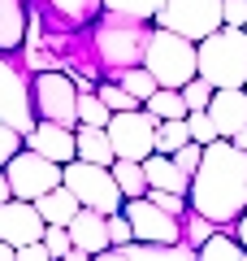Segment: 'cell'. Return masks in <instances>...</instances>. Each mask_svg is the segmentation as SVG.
I'll return each instance as SVG.
<instances>
[{"mask_svg":"<svg viewBox=\"0 0 247 261\" xmlns=\"http://www.w3.org/2000/svg\"><path fill=\"white\" fill-rule=\"evenodd\" d=\"M156 27L174 31V35L204 44L208 35H217L226 27L221 18V0H165V9L156 13Z\"/></svg>","mask_w":247,"mask_h":261,"instance_id":"8","label":"cell"},{"mask_svg":"<svg viewBox=\"0 0 247 261\" xmlns=\"http://www.w3.org/2000/svg\"><path fill=\"white\" fill-rule=\"evenodd\" d=\"M109 240H113V248H126V244H135V226H130L126 214H113V218H109Z\"/></svg>","mask_w":247,"mask_h":261,"instance_id":"34","label":"cell"},{"mask_svg":"<svg viewBox=\"0 0 247 261\" xmlns=\"http://www.w3.org/2000/svg\"><path fill=\"white\" fill-rule=\"evenodd\" d=\"M0 261H18V248H13V244H5V240H0Z\"/></svg>","mask_w":247,"mask_h":261,"instance_id":"39","label":"cell"},{"mask_svg":"<svg viewBox=\"0 0 247 261\" xmlns=\"http://www.w3.org/2000/svg\"><path fill=\"white\" fill-rule=\"evenodd\" d=\"M30 5L61 31H82V27L91 31V22L104 13L100 0H30Z\"/></svg>","mask_w":247,"mask_h":261,"instance_id":"14","label":"cell"},{"mask_svg":"<svg viewBox=\"0 0 247 261\" xmlns=\"http://www.w3.org/2000/svg\"><path fill=\"white\" fill-rule=\"evenodd\" d=\"M143 109L152 113V118H161V122H187V118H191V109H187V100H182L178 87H161Z\"/></svg>","mask_w":247,"mask_h":261,"instance_id":"22","label":"cell"},{"mask_svg":"<svg viewBox=\"0 0 247 261\" xmlns=\"http://www.w3.org/2000/svg\"><path fill=\"white\" fill-rule=\"evenodd\" d=\"M121 214H126L130 226H135V244H182V222L187 218H174L169 209L152 205L147 196L126 200Z\"/></svg>","mask_w":247,"mask_h":261,"instance_id":"11","label":"cell"},{"mask_svg":"<svg viewBox=\"0 0 247 261\" xmlns=\"http://www.w3.org/2000/svg\"><path fill=\"white\" fill-rule=\"evenodd\" d=\"M113 122V109L100 100V92L96 87H82L78 96V126H109Z\"/></svg>","mask_w":247,"mask_h":261,"instance_id":"24","label":"cell"},{"mask_svg":"<svg viewBox=\"0 0 247 261\" xmlns=\"http://www.w3.org/2000/svg\"><path fill=\"white\" fill-rule=\"evenodd\" d=\"M117 83L126 87V92L135 96L139 105H147V100H152L156 92H161V83H156V79H152V70H147V65H139V70H126V74H121Z\"/></svg>","mask_w":247,"mask_h":261,"instance_id":"26","label":"cell"},{"mask_svg":"<svg viewBox=\"0 0 247 261\" xmlns=\"http://www.w3.org/2000/svg\"><path fill=\"white\" fill-rule=\"evenodd\" d=\"M187 144H191V126H187V122H161V126H156V152L174 157Z\"/></svg>","mask_w":247,"mask_h":261,"instance_id":"27","label":"cell"},{"mask_svg":"<svg viewBox=\"0 0 247 261\" xmlns=\"http://www.w3.org/2000/svg\"><path fill=\"white\" fill-rule=\"evenodd\" d=\"M243 31H247V27H243Z\"/></svg>","mask_w":247,"mask_h":261,"instance_id":"43","label":"cell"},{"mask_svg":"<svg viewBox=\"0 0 247 261\" xmlns=\"http://www.w3.org/2000/svg\"><path fill=\"white\" fill-rule=\"evenodd\" d=\"M13 200V187H9V178H5V170H0V205H9Z\"/></svg>","mask_w":247,"mask_h":261,"instance_id":"38","label":"cell"},{"mask_svg":"<svg viewBox=\"0 0 247 261\" xmlns=\"http://www.w3.org/2000/svg\"><path fill=\"white\" fill-rule=\"evenodd\" d=\"M200 79L208 87H247V31L221 27L200 44Z\"/></svg>","mask_w":247,"mask_h":261,"instance_id":"4","label":"cell"},{"mask_svg":"<svg viewBox=\"0 0 247 261\" xmlns=\"http://www.w3.org/2000/svg\"><path fill=\"white\" fill-rule=\"evenodd\" d=\"M113 178H117V187H121V196L126 200H139V196H147L152 187H147V170H143V161H113Z\"/></svg>","mask_w":247,"mask_h":261,"instance_id":"23","label":"cell"},{"mask_svg":"<svg viewBox=\"0 0 247 261\" xmlns=\"http://www.w3.org/2000/svg\"><path fill=\"white\" fill-rule=\"evenodd\" d=\"M35 209L44 214V222L48 226H70L74 218H78V196L70 192V187H56V192H48V196H39L35 200Z\"/></svg>","mask_w":247,"mask_h":261,"instance_id":"21","label":"cell"},{"mask_svg":"<svg viewBox=\"0 0 247 261\" xmlns=\"http://www.w3.org/2000/svg\"><path fill=\"white\" fill-rule=\"evenodd\" d=\"M234 240H238V244H243V248H247V214L238 218V231H234Z\"/></svg>","mask_w":247,"mask_h":261,"instance_id":"40","label":"cell"},{"mask_svg":"<svg viewBox=\"0 0 247 261\" xmlns=\"http://www.w3.org/2000/svg\"><path fill=\"white\" fill-rule=\"evenodd\" d=\"M187 126H191V140L204 144V148L221 140V130H217V122L208 118V109H204V113H191V118H187Z\"/></svg>","mask_w":247,"mask_h":261,"instance_id":"31","label":"cell"},{"mask_svg":"<svg viewBox=\"0 0 247 261\" xmlns=\"http://www.w3.org/2000/svg\"><path fill=\"white\" fill-rule=\"evenodd\" d=\"M243 92H247V87H243Z\"/></svg>","mask_w":247,"mask_h":261,"instance_id":"42","label":"cell"},{"mask_svg":"<svg viewBox=\"0 0 247 261\" xmlns=\"http://www.w3.org/2000/svg\"><path fill=\"white\" fill-rule=\"evenodd\" d=\"M212 92H217V87H208L204 79H191V83L182 87V100H187V109H191V113H204L212 105Z\"/></svg>","mask_w":247,"mask_h":261,"instance_id":"32","label":"cell"},{"mask_svg":"<svg viewBox=\"0 0 247 261\" xmlns=\"http://www.w3.org/2000/svg\"><path fill=\"white\" fill-rule=\"evenodd\" d=\"M74 196H78L82 209H100L104 218L121 214L126 209V196H121L117 178H113V166H91V161H70L65 166V183Z\"/></svg>","mask_w":247,"mask_h":261,"instance_id":"7","label":"cell"},{"mask_svg":"<svg viewBox=\"0 0 247 261\" xmlns=\"http://www.w3.org/2000/svg\"><path fill=\"white\" fill-rule=\"evenodd\" d=\"M30 0H0V53H18V48H26V9Z\"/></svg>","mask_w":247,"mask_h":261,"instance_id":"19","label":"cell"},{"mask_svg":"<svg viewBox=\"0 0 247 261\" xmlns=\"http://www.w3.org/2000/svg\"><path fill=\"white\" fill-rule=\"evenodd\" d=\"M78 96H82V83L70 70L30 74V105H35L39 122H56V126L78 130Z\"/></svg>","mask_w":247,"mask_h":261,"instance_id":"6","label":"cell"},{"mask_svg":"<svg viewBox=\"0 0 247 261\" xmlns=\"http://www.w3.org/2000/svg\"><path fill=\"white\" fill-rule=\"evenodd\" d=\"M221 18H226V27H247V0H221Z\"/></svg>","mask_w":247,"mask_h":261,"instance_id":"36","label":"cell"},{"mask_svg":"<svg viewBox=\"0 0 247 261\" xmlns=\"http://www.w3.org/2000/svg\"><path fill=\"white\" fill-rule=\"evenodd\" d=\"M5 178H9V187H13V200H30V205H35L39 196L56 192V187L65 183V166H56V161L22 148L18 157L5 166Z\"/></svg>","mask_w":247,"mask_h":261,"instance_id":"9","label":"cell"},{"mask_svg":"<svg viewBox=\"0 0 247 261\" xmlns=\"http://www.w3.org/2000/svg\"><path fill=\"white\" fill-rule=\"evenodd\" d=\"M91 261H200L191 244H126V248H109Z\"/></svg>","mask_w":247,"mask_h":261,"instance_id":"16","label":"cell"},{"mask_svg":"<svg viewBox=\"0 0 247 261\" xmlns=\"http://www.w3.org/2000/svg\"><path fill=\"white\" fill-rule=\"evenodd\" d=\"M191 214L208 218L217 231L234 235L238 218L247 214V152L234 140H217L204 148L200 170L191 174Z\"/></svg>","mask_w":247,"mask_h":261,"instance_id":"1","label":"cell"},{"mask_svg":"<svg viewBox=\"0 0 247 261\" xmlns=\"http://www.w3.org/2000/svg\"><path fill=\"white\" fill-rule=\"evenodd\" d=\"M26 148L56 161V166H70V161H78V135L56 122H35V130L26 135Z\"/></svg>","mask_w":247,"mask_h":261,"instance_id":"13","label":"cell"},{"mask_svg":"<svg viewBox=\"0 0 247 261\" xmlns=\"http://www.w3.org/2000/svg\"><path fill=\"white\" fill-rule=\"evenodd\" d=\"M35 122L39 118L30 105V70L22 65V57L0 53V170L26 148Z\"/></svg>","mask_w":247,"mask_h":261,"instance_id":"3","label":"cell"},{"mask_svg":"<svg viewBox=\"0 0 247 261\" xmlns=\"http://www.w3.org/2000/svg\"><path fill=\"white\" fill-rule=\"evenodd\" d=\"M156 126H161V118H152L147 109H130V113H113L104 130H109L113 152L121 161H147L156 157Z\"/></svg>","mask_w":247,"mask_h":261,"instance_id":"10","label":"cell"},{"mask_svg":"<svg viewBox=\"0 0 247 261\" xmlns=\"http://www.w3.org/2000/svg\"><path fill=\"white\" fill-rule=\"evenodd\" d=\"M200 261H247V248L234 240V235L217 231V235H212V240L200 248Z\"/></svg>","mask_w":247,"mask_h":261,"instance_id":"25","label":"cell"},{"mask_svg":"<svg viewBox=\"0 0 247 261\" xmlns=\"http://www.w3.org/2000/svg\"><path fill=\"white\" fill-rule=\"evenodd\" d=\"M174 161L187 170V174H195V170H200V161H204V144H195V140H191L187 148H178V152H174Z\"/></svg>","mask_w":247,"mask_h":261,"instance_id":"35","label":"cell"},{"mask_svg":"<svg viewBox=\"0 0 247 261\" xmlns=\"http://www.w3.org/2000/svg\"><path fill=\"white\" fill-rule=\"evenodd\" d=\"M78 161H91V166H113L117 152H113V140L104 126H78Z\"/></svg>","mask_w":247,"mask_h":261,"instance_id":"20","label":"cell"},{"mask_svg":"<svg viewBox=\"0 0 247 261\" xmlns=\"http://www.w3.org/2000/svg\"><path fill=\"white\" fill-rule=\"evenodd\" d=\"M104 13H126V18H147L156 22V13L165 9V0H100Z\"/></svg>","mask_w":247,"mask_h":261,"instance_id":"28","label":"cell"},{"mask_svg":"<svg viewBox=\"0 0 247 261\" xmlns=\"http://www.w3.org/2000/svg\"><path fill=\"white\" fill-rule=\"evenodd\" d=\"M96 92H100V100L109 105L113 113H130V109H143V105H139V100H135V96H130V92H126L121 83H96Z\"/></svg>","mask_w":247,"mask_h":261,"instance_id":"29","label":"cell"},{"mask_svg":"<svg viewBox=\"0 0 247 261\" xmlns=\"http://www.w3.org/2000/svg\"><path fill=\"white\" fill-rule=\"evenodd\" d=\"M147 170V187L152 192H174V196H191V174H187L182 166H178L174 157H165V152H156V157L143 161Z\"/></svg>","mask_w":247,"mask_h":261,"instance_id":"18","label":"cell"},{"mask_svg":"<svg viewBox=\"0 0 247 261\" xmlns=\"http://www.w3.org/2000/svg\"><path fill=\"white\" fill-rule=\"evenodd\" d=\"M70 240H74V248L91 252V257L109 252V248H113V240H109V218H104L100 209H78V218L70 222Z\"/></svg>","mask_w":247,"mask_h":261,"instance_id":"17","label":"cell"},{"mask_svg":"<svg viewBox=\"0 0 247 261\" xmlns=\"http://www.w3.org/2000/svg\"><path fill=\"white\" fill-rule=\"evenodd\" d=\"M217 235V226L208 222V218H200V214H187V222H182V244H191L195 252L204 248V244Z\"/></svg>","mask_w":247,"mask_h":261,"instance_id":"30","label":"cell"},{"mask_svg":"<svg viewBox=\"0 0 247 261\" xmlns=\"http://www.w3.org/2000/svg\"><path fill=\"white\" fill-rule=\"evenodd\" d=\"M156 22L147 18H126V13H100L91 22V70L100 83H117L126 70H139L147 61Z\"/></svg>","mask_w":247,"mask_h":261,"instance_id":"2","label":"cell"},{"mask_svg":"<svg viewBox=\"0 0 247 261\" xmlns=\"http://www.w3.org/2000/svg\"><path fill=\"white\" fill-rule=\"evenodd\" d=\"M44 248L52 252L56 261H65V252L74 248V240H70V226H48V231H44Z\"/></svg>","mask_w":247,"mask_h":261,"instance_id":"33","label":"cell"},{"mask_svg":"<svg viewBox=\"0 0 247 261\" xmlns=\"http://www.w3.org/2000/svg\"><path fill=\"white\" fill-rule=\"evenodd\" d=\"M143 65L152 70V79L161 87H178V92H182L191 79H200V44H191V39L174 35V31L156 27Z\"/></svg>","mask_w":247,"mask_h":261,"instance_id":"5","label":"cell"},{"mask_svg":"<svg viewBox=\"0 0 247 261\" xmlns=\"http://www.w3.org/2000/svg\"><path fill=\"white\" fill-rule=\"evenodd\" d=\"M208 118L217 122L221 140H234L238 130L247 126V92H243V87H221V92H212Z\"/></svg>","mask_w":247,"mask_h":261,"instance_id":"15","label":"cell"},{"mask_svg":"<svg viewBox=\"0 0 247 261\" xmlns=\"http://www.w3.org/2000/svg\"><path fill=\"white\" fill-rule=\"evenodd\" d=\"M234 148H243V152H247V126H243V130L234 135Z\"/></svg>","mask_w":247,"mask_h":261,"instance_id":"41","label":"cell"},{"mask_svg":"<svg viewBox=\"0 0 247 261\" xmlns=\"http://www.w3.org/2000/svg\"><path fill=\"white\" fill-rule=\"evenodd\" d=\"M18 261H56V257L44 248V240H39V244H26V248H18Z\"/></svg>","mask_w":247,"mask_h":261,"instance_id":"37","label":"cell"},{"mask_svg":"<svg viewBox=\"0 0 247 261\" xmlns=\"http://www.w3.org/2000/svg\"><path fill=\"white\" fill-rule=\"evenodd\" d=\"M48 231L44 214H39L30 200H9L0 205V240L13 244V248H26V244H39Z\"/></svg>","mask_w":247,"mask_h":261,"instance_id":"12","label":"cell"}]
</instances>
